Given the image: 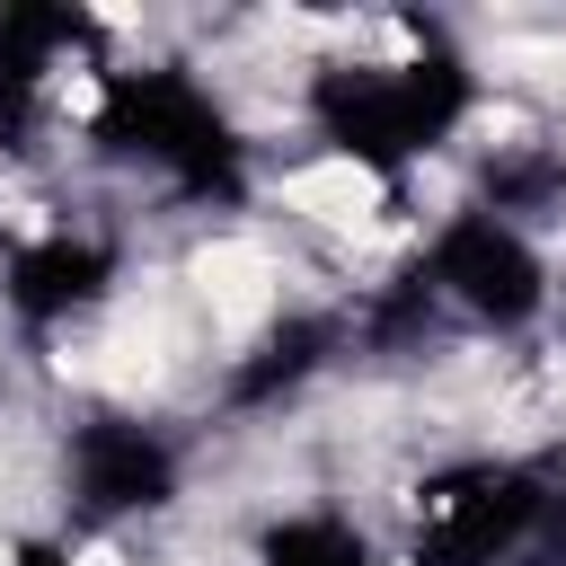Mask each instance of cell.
I'll use <instances>...</instances> for the list:
<instances>
[{
	"label": "cell",
	"instance_id": "cell-1",
	"mask_svg": "<svg viewBox=\"0 0 566 566\" xmlns=\"http://www.w3.org/2000/svg\"><path fill=\"white\" fill-rule=\"evenodd\" d=\"M186 274H195V301L212 310V327H230V336L265 327L274 301H283V274H274V256L256 239H203Z\"/></svg>",
	"mask_w": 566,
	"mask_h": 566
},
{
	"label": "cell",
	"instance_id": "cell-4",
	"mask_svg": "<svg viewBox=\"0 0 566 566\" xmlns=\"http://www.w3.org/2000/svg\"><path fill=\"white\" fill-rule=\"evenodd\" d=\"M0 566H9V548H0Z\"/></svg>",
	"mask_w": 566,
	"mask_h": 566
},
{
	"label": "cell",
	"instance_id": "cell-3",
	"mask_svg": "<svg viewBox=\"0 0 566 566\" xmlns=\"http://www.w3.org/2000/svg\"><path fill=\"white\" fill-rule=\"evenodd\" d=\"M71 566H124V548L115 539H88V548H71Z\"/></svg>",
	"mask_w": 566,
	"mask_h": 566
},
{
	"label": "cell",
	"instance_id": "cell-2",
	"mask_svg": "<svg viewBox=\"0 0 566 566\" xmlns=\"http://www.w3.org/2000/svg\"><path fill=\"white\" fill-rule=\"evenodd\" d=\"M283 203L310 212V221H327V230H371L380 177H371L363 159H318V168H292V177H283Z\"/></svg>",
	"mask_w": 566,
	"mask_h": 566
}]
</instances>
